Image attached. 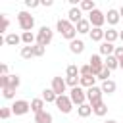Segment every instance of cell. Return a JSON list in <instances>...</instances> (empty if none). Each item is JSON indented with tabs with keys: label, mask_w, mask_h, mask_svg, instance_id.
Returning a JSON list of instances; mask_svg holds the SVG:
<instances>
[{
	"label": "cell",
	"mask_w": 123,
	"mask_h": 123,
	"mask_svg": "<svg viewBox=\"0 0 123 123\" xmlns=\"http://www.w3.org/2000/svg\"><path fill=\"white\" fill-rule=\"evenodd\" d=\"M56 27H58V31H60V35H62L63 38H67L69 42L75 40V37H77V27H75L69 19H58Z\"/></svg>",
	"instance_id": "cell-1"
},
{
	"label": "cell",
	"mask_w": 123,
	"mask_h": 123,
	"mask_svg": "<svg viewBox=\"0 0 123 123\" xmlns=\"http://www.w3.org/2000/svg\"><path fill=\"white\" fill-rule=\"evenodd\" d=\"M52 38H54V31H52L48 25H42V27L37 31V44L48 46V44L52 42Z\"/></svg>",
	"instance_id": "cell-2"
},
{
	"label": "cell",
	"mask_w": 123,
	"mask_h": 123,
	"mask_svg": "<svg viewBox=\"0 0 123 123\" xmlns=\"http://www.w3.org/2000/svg\"><path fill=\"white\" fill-rule=\"evenodd\" d=\"M17 23H19L21 31L27 33V31H31V29L35 27V17H33L29 12H19V13H17Z\"/></svg>",
	"instance_id": "cell-3"
},
{
	"label": "cell",
	"mask_w": 123,
	"mask_h": 123,
	"mask_svg": "<svg viewBox=\"0 0 123 123\" xmlns=\"http://www.w3.org/2000/svg\"><path fill=\"white\" fill-rule=\"evenodd\" d=\"M69 98H71L73 104L83 106V104H86V90H85L83 86H75V88L69 90Z\"/></svg>",
	"instance_id": "cell-4"
},
{
	"label": "cell",
	"mask_w": 123,
	"mask_h": 123,
	"mask_svg": "<svg viewBox=\"0 0 123 123\" xmlns=\"http://www.w3.org/2000/svg\"><path fill=\"white\" fill-rule=\"evenodd\" d=\"M102 88L100 86H90V88H86V100H88V104L90 106H96V104H100L102 102Z\"/></svg>",
	"instance_id": "cell-5"
},
{
	"label": "cell",
	"mask_w": 123,
	"mask_h": 123,
	"mask_svg": "<svg viewBox=\"0 0 123 123\" xmlns=\"http://www.w3.org/2000/svg\"><path fill=\"white\" fill-rule=\"evenodd\" d=\"M88 21H90L92 27H100L102 29V25L106 23V13H102L100 10H92L88 13Z\"/></svg>",
	"instance_id": "cell-6"
},
{
	"label": "cell",
	"mask_w": 123,
	"mask_h": 123,
	"mask_svg": "<svg viewBox=\"0 0 123 123\" xmlns=\"http://www.w3.org/2000/svg\"><path fill=\"white\" fill-rule=\"evenodd\" d=\"M56 106H58V110H60L62 113H69V111L73 110V102H71V98H69V96H65V94L58 96Z\"/></svg>",
	"instance_id": "cell-7"
},
{
	"label": "cell",
	"mask_w": 123,
	"mask_h": 123,
	"mask_svg": "<svg viewBox=\"0 0 123 123\" xmlns=\"http://www.w3.org/2000/svg\"><path fill=\"white\" fill-rule=\"evenodd\" d=\"M88 65L92 67V71H94V75L98 77V75H100V71L104 69V60L100 58V54H92V56L88 58Z\"/></svg>",
	"instance_id": "cell-8"
},
{
	"label": "cell",
	"mask_w": 123,
	"mask_h": 123,
	"mask_svg": "<svg viewBox=\"0 0 123 123\" xmlns=\"http://www.w3.org/2000/svg\"><path fill=\"white\" fill-rule=\"evenodd\" d=\"M12 111L15 115H25L27 111H31V104L27 100H15L13 106H12Z\"/></svg>",
	"instance_id": "cell-9"
},
{
	"label": "cell",
	"mask_w": 123,
	"mask_h": 123,
	"mask_svg": "<svg viewBox=\"0 0 123 123\" xmlns=\"http://www.w3.org/2000/svg\"><path fill=\"white\" fill-rule=\"evenodd\" d=\"M58 96H62L63 92H65V88H67V83H65V79H62V77H54L52 79V86H50Z\"/></svg>",
	"instance_id": "cell-10"
},
{
	"label": "cell",
	"mask_w": 123,
	"mask_h": 123,
	"mask_svg": "<svg viewBox=\"0 0 123 123\" xmlns=\"http://www.w3.org/2000/svg\"><path fill=\"white\" fill-rule=\"evenodd\" d=\"M67 19H69L73 25H77V23L83 19V10H81L79 6H77V8H71V10L67 12Z\"/></svg>",
	"instance_id": "cell-11"
},
{
	"label": "cell",
	"mask_w": 123,
	"mask_h": 123,
	"mask_svg": "<svg viewBox=\"0 0 123 123\" xmlns=\"http://www.w3.org/2000/svg\"><path fill=\"white\" fill-rule=\"evenodd\" d=\"M119 19H121V13H119V10H108V13H106V21L110 23V25H117L119 23Z\"/></svg>",
	"instance_id": "cell-12"
},
{
	"label": "cell",
	"mask_w": 123,
	"mask_h": 123,
	"mask_svg": "<svg viewBox=\"0 0 123 123\" xmlns=\"http://www.w3.org/2000/svg\"><path fill=\"white\" fill-rule=\"evenodd\" d=\"M88 35H90V40H94V42H100V40H104V35H106V31H104V29H100V27H92Z\"/></svg>",
	"instance_id": "cell-13"
},
{
	"label": "cell",
	"mask_w": 123,
	"mask_h": 123,
	"mask_svg": "<svg viewBox=\"0 0 123 123\" xmlns=\"http://www.w3.org/2000/svg\"><path fill=\"white\" fill-rule=\"evenodd\" d=\"M113 52H115V46H113L111 42H106V40H104V42L100 44V54H102V56L108 58V56H113Z\"/></svg>",
	"instance_id": "cell-14"
},
{
	"label": "cell",
	"mask_w": 123,
	"mask_h": 123,
	"mask_svg": "<svg viewBox=\"0 0 123 123\" xmlns=\"http://www.w3.org/2000/svg\"><path fill=\"white\" fill-rule=\"evenodd\" d=\"M102 92L104 94H113L115 92V88H117V85H115V81H111V79H108V81H104L102 83Z\"/></svg>",
	"instance_id": "cell-15"
},
{
	"label": "cell",
	"mask_w": 123,
	"mask_h": 123,
	"mask_svg": "<svg viewBox=\"0 0 123 123\" xmlns=\"http://www.w3.org/2000/svg\"><path fill=\"white\" fill-rule=\"evenodd\" d=\"M75 27H77V33H81V35L90 33V29H92V25H90V21H88V19H81Z\"/></svg>",
	"instance_id": "cell-16"
},
{
	"label": "cell",
	"mask_w": 123,
	"mask_h": 123,
	"mask_svg": "<svg viewBox=\"0 0 123 123\" xmlns=\"http://www.w3.org/2000/svg\"><path fill=\"white\" fill-rule=\"evenodd\" d=\"M4 42H6L8 46H17V44H19V42H23V40H21V37H19V35L10 33V35H6V37H4Z\"/></svg>",
	"instance_id": "cell-17"
},
{
	"label": "cell",
	"mask_w": 123,
	"mask_h": 123,
	"mask_svg": "<svg viewBox=\"0 0 123 123\" xmlns=\"http://www.w3.org/2000/svg\"><path fill=\"white\" fill-rule=\"evenodd\" d=\"M31 111H35V115L40 113V111H44V100H42V98L31 100Z\"/></svg>",
	"instance_id": "cell-18"
},
{
	"label": "cell",
	"mask_w": 123,
	"mask_h": 123,
	"mask_svg": "<svg viewBox=\"0 0 123 123\" xmlns=\"http://www.w3.org/2000/svg\"><path fill=\"white\" fill-rule=\"evenodd\" d=\"M69 50H71L73 54H81V52L85 50V42L75 38V40H71V42H69Z\"/></svg>",
	"instance_id": "cell-19"
},
{
	"label": "cell",
	"mask_w": 123,
	"mask_h": 123,
	"mask_svg": "<svg viewBox=\"0 0 123 123\" xmlns=\"http://www.w3.org/2000/svg\"><path fill=\"white\" fill-rule=\"evenodd\" d=\"M104 67H108L110 71H113V69L119 67V60H117L115 56H108V58L104 60Z\"/></svg>",
	"instance_id": "cell-20"
},
{
	"label": "cell",
	"mask_w": 123,
	"mask_h": 123,
	"mask_svg": "<svg viewBox=\"0 0 123 123\" xmlns=\"http://www.w3.org/2000/svg\"><path fill=\"white\" fill-rule=\"evenodd\" d=\"M35 123H52V113H48L46 110L40 111V113H37L35 115Z\"/></svg>",
	"instance_id": "cell-21"
},
{
	"label": "cell",
	"mask_w": 123,
	"mask_h": 123,
	"mask_svg": "<svg viewBox=\"0 0 123 123\" xmlns=\"http://www.w3.org/2000/svg\"><path fill=\"white\" fill-rule=\"evenodd\" d=\"M117 38H119V31H115L113 27H111V29H108V31H106V35H104V40H106V42H111V44H113Z\"/></svg>",
	"instance_id": "cell-22"
},
{
	"label": "cell",
	"mask_w": 123,
	"mask_h": 123,
	"mask_svg": "<svg viewBox=\"0 0 123 123\" xmlns=\"http://www.w3.org/2000/svg\"><path fill=\"white\" fill-rule=\"evenodd\" d=\"M42 100H44V102H54V104H56L58 94H56L52 88H44V90H42Z\"/></svg>",
	"instance_id": "cell-23"
},
{
	"label": "cell",
	"mask_w": 123,
	"mask_h": 123,
	"mask_svg": "<svg viewBox=\"0 0 123 123\" xmlns=\"http://www.w3.org/2000/svg\"><path fill=\"white\" fill-rule=\"evenodd\" d=\"M92 113H94V115H98V117H104V115L108 113V106H106L104 102H100V104L92 106Z\"/></svg>",
	"instance_id": "cell-24"
},
{
	"label": "cell",
	"mask_w": 123,
	"mask_h": 123,
	"mask_svg": "<svg viewBox=\"0 0 123 123\" xmlns=\"http://www.w3.org/2000/svg\"><path fill=\"white\" fill-rule=\"evenodd\" d=\"M21 40H23L25 46H33V42H37V35H33L31 31H27V33L21 35Z\"/></svg>",
	"instance_id": "cell-25"
},
{
	"label": "cell",
	"mask_w": 123,
	"mask_h": 123,
	"mask_svg": "<svg viewBox=\"0 0 123 123\" xmlns=\"http://www.w3.org/2000/svg\"><path fill=\"white\" fill-rule=\"evenodd\" d=\"M19 83H21L19 75H8V86H6V88H12V90H15V88L19 86Z\"/></svg>",
	"instance_id": "cell-26"
},
{
	"label": "cell",
	"mask_w": 123,
	"mask_h": 123,
	"mask_svg": "<svg viewBox=\"0 0 123 123\" xmlns=\"http://www.w3.org/2000/svg\"><path fill=\"white\" fill-rule=\"evenodd\" d=\"M94 83H96V77H94V75H90V77H81V85H79V86L90 88V86H96Z\"/></svg>",
	"instance_id": "cell-27"
},
{
	"label": "cell",
	"mask_w": 123,
	"mask_h": 123,
	"mask_svg": "<svg viewBox=\"0 0 123 123\" xmlns=\"http://www.w3.org/2000/svg\"><path fill=\"white\" fill-rule=\"evenodd\" d=\"M77 113H79V117H88L92 113V106L90 104H83V106L77 108Z\"/></svg>",
	"instance_id": "cell-28"
},
{
	"label": "cell",
	"mask_w": 123,
	"mask_h": 123,
	"mask_svg": "<svg viewBox=\"0 0 123 123\" xmlns=\"http://www.w3.org/2000/svg\"><path fill=\"white\" fill-rule=\"evenodd\" d=\"M79 8L83 10V12H92V10H96V6H94V0H83L81 4H79Z\"/></svg>",
	"instance_id": "cell-29"
},
{
	"label": "cell",
	"mask_w": 123,
	"mask_h": 123,
	"mask_svg": "<svg viewBox=\"0 0 123 123\" xmlns=\"http://www.w3.org/2000/svg\"><path fill=\"white\" fill-rule=\"evenodd\" d=\"M65 75L67 77H81V71H79V67L77 65H67V69H65Z\"/></svg>",
	"instance_id": "cell-30"
},
{
	"label": "cell",
	"mask_w": 123,
	"mask_h": 123,
	"mask_svg": "<svg viewBox=\"0 0 123 123\" xmlns=\"http://www.w3.org/2000/svg\"><path fill=\"white\" fill-rule=\"evenodd\" d=\"M79 71H81V77H90V75H94V71H92V67L86 63V65H81L79 67ZM96 77V75H94Z\"/></svg>",
	"instance_id": "cell-31"
},
{
	"label": "cell",
	"mask_w": 123,
	"mask_h": 123,
	"mask_svg": "<svg viewBox=\"0 0 123 123\" xmlns=\"http://www.w3.org/2000/svg\"><path fill=\"white\" fill-rule=\"evenodd\" d=\"M35 54H33V46H23L21 48V58H25V60H29V58H33Z\"/></svg>",
	"instance_id": "cell-32"
},
{
	"label": "cell",
	"mask_w": 123,
	"mask_h": 123,
	"mask_svg": "<svg viewBox=\"0 0 123 123\" xmlns=\"http://www.w3.org/2000/svg\"><path fill=\"white\" fill-rule=\"evenodd\" d=\"M44 50H46V46H40V44H33V54H35L37 58L44 56Z\"/></svg>",
	"instance_id": "cell-33"
},
{
	"label": "cell",
	"mask_w": 123,
	"mask_h": 123,
	"mask_svg": "<svg viewBox=\"0 0 123 123\" xmlns=\"http://www.w3.org/2000/svg\"><path fill=\"white\" fill-rule=\"evenodd\" d=\"M110 73H111V71H110V69H108V67H104V69H102V71H100V75H98V77H96V79H100V81H102V83H104V81H108V79H110Z\"/></svg>",
	"instance_id": "cell-34"
},
{
	"label": "cell",
	"mask_w": 123,
	"mask_h": 123,
	"mask_svg": "<svg viewBox=\"0 0 123 123\" xmlns=\"http://www.w3.org/2000/svg\"><path fill=\"white\" fill-rule=\"evenodd\" d=\"M2 96H4L6 100H12V98L15 96V90H12V88H2Z\"/></svg>",
	"instance_id": "cell-35"
},
{
	"label": "cell",
	"mask_w": 123,
	"mask_h": 123,
	"mask_svg": "<svg viewBox=\"0 0 123 123\" xmlns=\"http://www.w3.org/2000/svg\"><path fill=\"white\" fill-rule=\"evenodd\" d=\"M12 113H13L12 108H0V117H2V119H8Z\"/></svg>",
	"instance_id": "cell-36"
},
{
	"label": "cell",
	"mask_w": 123,
	"mask_h": 123,
	"mask_svg": "<svg viewBox=\"0 0 123 123\" xmlns=\"http://www.w3.org/2000/svg\"><path fill=\"white\" fill-rule=\"evenodd\" d=\"M25 6H27V8H38L40 2H38V0H25Z\"/></svg>",
	"instance_id": "cell-37"
},
{
	"label": "cell",
	"mask_w": 123,
	"mask_h": 123,
	"mask_svg": "<svg viewBox=\"0 0 123 123\" xmlns=\"http://www.w3.org/2000/svg\"><path fill=\"white\" fill-rule=\"evenodd\" d=\"M113 56H115L117 60H123V46H115V52H113Z\"/></svg>",
	"instance_id": "cell-38"
},
{
	"label": "cell",
	"mask_w": 123,
	"mask_h": 123,
	"mask_svg": "<svg viewBox=\"0 0 123 123\" xmlns=\"http://www.w3.org/2000/svg\"><path fill=\"white\" fill-rule=\"evenodd\" d=\"M8 27H10V19L6 15H2V31H8Z\"/></svg>",
	"instance_id": "cell-39"
},
{
	"label": "cell",
	"mask_w": 123,
	"mask_h": 123,
	"mask_svg": "<svg viewBox=\"0 0 123 123\" xmlns=\"http://www.w3.org/2000/svg\"><path fill=\"white\" fill-rule=\"evenodd\" d=\"M0 86H2V88L8 86V75H0Z\"/></svg>",
	"instance_id": "cell-40"
},
{
	"label": "cell",
	"mask_w": 123,
	"mask_h": 123,
	"mask_svg": "<svg viewBox=\"0 0 123 123\" xmlns=\"http://www.w3.org/2000/svg\"><path fill=\"white\" fill-rule=\"evenodd\" d=\"M0 75H8V65H6V63L0 65Z\"/></svg>",
	"instance_id": "cell-41"
},
{
	"label": "cell",
	"mask_w": 123,
	"mask_h": 123,
	"mask_svg": "<svg viewBox=\"0 0 123 123\" xmlns=\"http://www.w3.org/2000/svg\"><path fill=\"white\" fill-rule=\"evenodd\" d=\"M52 4H54L52 0H42V2H40V6H52Z\"/></svg>",
	"instance_id": "cell-42"
},
{
	"label": "cell",
	"mask_w": 123,
	"mask_h": 123,
	"mask_svg": "<svg viewBox=\"0 0 123 123\" xmlns=\"http://www.w3.org/2000/svg\"><path fill=\"white\" fill-rule=\"evenodd\" d=\"M104 123H117L115 119H108V121H104Z\"/></svg>",
	"instance_id": "cell-43"
},
{
	"label": "cell",
	"mask_w": 123,
	"mask_h": 123,
	"mask_svg": "<svg viewBox=\"0 0 123 123\" xmlns=\"http://www.w3.org/2000/svg\"><path fill=\"white\" fill-rule=\"evenodd\" d=\"M119 13H121V17H123V6H121V8H119Z\"/></svg>",
	"instance_id": "cell-44"
},
{
	"label": "cell",
	"mask_w": 123,
	"mask_h": 123,
	"mask_svg": "<svg viewBox=\"0 0 123 123\" xmlns=\"http://www.w3.org/2000/svg\"><path fill=\"white\" fill-rule=\"evenodd\" d=\"M119 38H121V40H123V31H119Z\"/></svg>",
	"instance_id": "cell-45"
},
{
	"label": "cell",
	"mask_w": 123,
	"mask_h": 123,
	"mask_svg": "<svg viewBox=\"0 0 123 123\" xmlns=\"http://www.w3.org/2000/svg\"><path fill=\"white\" fill-rule=\"evenodd\" d=\"M119 67H121V69H123V60H119Z\"/></svg>",
	"instance_id": "cell-46"
}]
</instances>
